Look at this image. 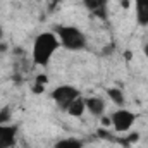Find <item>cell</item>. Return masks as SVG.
Masks as SVG:
<instances>
[{
    "label": "cell",
    "mask_w": 148,
    "mask_h": 148,
    "mask_svg": "<svg viewBox=\"0 0 148 148\" xmlns=\"http://www.w3.org/2000/svg\"><path fill=\"white\" fill-rule=\"evenodd\" d=\"M124 57H126V59H131V57H133V53H131V52H126V53H124Z\"/></svg>",
    "instance_id": "ac0fdd59"
},
{
    "label": "cell",
    "mask_w": 148,
    "mask_h": 148,
    "mask_svg": "<svg viewBox=\"0 0 148 148\" xmlns=\"http://www.w3.org/2000/svg\"><path fill=\"white\" fill-rule=\"evenodd\" d=\"M122 7L127 9V7H129V0H122Z\"/></svg>",
    "instance_id": "e0dca14e"
},
{
    "label": "cell",
    "mask_w": 148,
    "mask_h": 148,
    "mask_svg": "<svg viewBox=\"0 0 148 148\" xmlns=\"http://www.w3.org/2000/svg\"><path fill=\"white\" fill-rule=\"evenodd\" d=\"M55 35L59 38L60 45L67 50L79 52L86 47L84 33L76 26H55Z\"/></svg>",
    "instance_id": "7a4b0ae2"
},
{
    "label": "cell",
    "mask_w": 148,
    "mask_h": 148,
    "mask_svg": "<svg viewBox=\"0 0 148 148\" xmlns=\"http://www.w3.org/2000/svg\"><path fill=\"white\" fill-rule=\"evenodd\" d=\"M79 95H81L79 90H77L76 86H73V84H60V86H57V88L50 93L52 100H53L62 110H67V107L71 105V102H74Z\"/></svg>",
    "instance_id": "3957f363"
},
{
    "label": "cell",
    "mask_w": 148,
    "mask_h": 148,
    "mask_svg": "<svg viewBox=\"0 0 148 148\" xmlns=\"http://www.w3.org/2000/svg\"><path fill=\"white\" fill-rule=\"evenodd\" d=\"M9 119H10V110L9 109H2L0 110V126L2 124H7Z\"/></svg>",
    "instance_id": "7c38bea8"
},
{
    "label": "cell",
    "mask_w": 148,
    "mask_h": 148,
    "mask_svg": "<svg viewBox=\"0 0 148 148\" xmlns=\"http://www.w3.org/2000/svg\"><path fill=\"white\" fill-rule=\"evenodd\" d=\"M136 121V115L131 110H126V109H119L110 115V126L115 131H129L133 127Z\"/></svg>",
    "instance_id": "277c9868"
},
{
    "label": "cell",
    "mask_w": 148,
    "mask_h": 148,
    "mask_svg": "<svg viewBox=\"0 0 148 148\" xmlns=\"http://www.w3.org/2000/svg\"><path fill=\"white\" fill-rule=\"evenodd\" d=\"M84 110H86V103H84V98L79 95L74 102H71V105L67 107V114L69 115H73V117H81L83 114H84Z\"/></svg>",
    "instance_id": "9c48e42d"
},
{
    "label": "cell",
    "mask_w": 148,
    "mask_h": 148,
    "mask_svg": "<svg viewBox=\"0 0 148 148\" xmlns=\"http://www.w3.org/2000/svg\"><path fill=\"white\" fill-rule=\"evenodd\" d=\"M16 136H17V127H16V126L2 124V126H0V148L14 147Z\"/></svg>",
    "instance_id": "5b68a950"
},
{
    "label": "cell",
    "mask_w": 148,
    "mask_h": 148,
    "mask_svg": "<svg viewBox=\"0 0 148 148\" xmlns=\"http://www.w3.org/2000/svg\"><path fill=\"white\" fill-rule=\"evenodd\" d=\"M59 2H62V0H50V7L53 9V7H55V5H57Z\"/></svg>",
    "instance_id": "9a60e30c"
},
{
    "label": "cell",
    "mask_w": 148,
    "mask_h": 148,
    "mask_svg": "<svg viewBox=\"0 0 148 148\" xmlns=\"http://www.w3.org/2000/svg\"><path fill=\"white\" fill-rule=\"evenodd\" d=\"M84 103H86L88 112H91L93 115H98V117L103 115L105 107H107L105 105V100L102 97H88V98H84Z\"/></svg>",
    "instance_id": "8992f818"
},
{
    "label": "cell",
    "mask_w": 148,
    "mask_h": 148,
    "mask_svg": "<svg viewBox=\"0 0 148 148\" xmlns=\"http://www.w3.org/2000/svg\"><path fill=\"white\" fill-rule=\"evenodd\" d=\"M107 95H109V98H110L115 105H119V107L124 105V93H122L121 88H109L107 90Z\"/></svg>",
    "instance_id": "30bf717a"
},
{
    "label": "cell",
    "mask_w": 148,
    "mask_h": 148,
    "mask_svg": "<svg viewBox=\"0 0 148 148\" xmlns=\"http://www.w3.org/2000/svg\"><path fill=\"white\" fill-rule=\"evenodd\" d=\"M136 21L140 26H148V0H134Z\"/></svg>",
    "instance_id": "ba28073f"
},
{
    "label": "cell",
    "mask_w": 148,
    "mask_h": 148,
    "mask_svg": "<svg viewBox=\"0 0 148 148\" xmlns=\"http://www.w3.org/2000/svg\"><path fill=\"white\" fill-rule=\"evenodd\" d=\"M59 47H60V41L55 33L52 31L40 33L33 41V62L38 66H47Z\"/></svg>",
    "instance_id": "6da1fadb"
},
{
    "label": "cell",
    "mask_w": 148,
    "mask_h": 148,
    "mask_svg": "<svg viewBox=\"0 0 148 148\" xmlns=\"http://www.w3.org/2000/svg\"><path fill=\"white\" fill-rule=\"evenodd\" d=\"M43 88H45L43 84H40V83H35V88H33V91H35V93H43Z\"/></svg>",
    "instance_id": "5bb4252c"
},
{
    "label": "cell",
    "mask_w": 148,
    "mask_h": 148,
    "mask_svg": "<svg viewBox=\"0 0 148 148\" xmlns=\"http://www.w3.org/2000/svg\"><path fill=\"white\" fill-rule=\"evenodd\" d=\"M86 9L97 14L98 17H107V3L110 0H83Z\"/></svg>",
    "instance_id": "52a82bcc"
},
{
    "label": "cell",
    "mask_w": 148,
    "mask_h": 148,
    "mask_svg": "<svg viewBox=\"0 0 148 148\" xmlns=\"http://www.w3.org/2000/svg\"><path fill=\"white\" fill-rule=\"evenodd\" d=\"M36 83L43 84V86H47V84H48V77H47V74H38L36 76Z\"/></svg>",
    "instance_id": "4fadbf2b"
},
{
    "label": "cell",
    "mask_w": 148,
    "mask_h": 148,
    "mask_svg": "<svg viewBox=\"0 0 148 148\" xmlns=\"http://www.w3.org/2000/svg\"><path fill=\"white\" fill-rule=\"evenodd\" d=\"M7 50V43H0V52H5Z\"/></svg>",
    "instance_id": "2e32d148"
},
{
    "label": "cell",
    "mask_w": 148,
    "mask_h": 148,
    "mask_svg": "<svg viewBox=\"0 0 148 148\" xmlns=\"http://www.w3.org/2000/svg\"><path fill=\"white\" fill-rule=\"evenodd\" d=\"M143 50H145V55H147V57H148V43H147V45H145V48H143Z\"/></svg>",
    "instance_id": "d6986e66"
},
{
    "label": "cell",
    "mask_w": 148,
    "mask_h": 148,
    "mask_svg": "<svg viewBox=\"0 0 148 148\" xmlns=\"http://www.w3.org/2000/svg\"><path fill=\"white\" fill-rule=\"evenodd\" d=\"M53 148H83V141L77 138H66V140H60L59 143H55Z\"/></svg>",
    "instance_id": "8fae6325"
}]
</instances>
